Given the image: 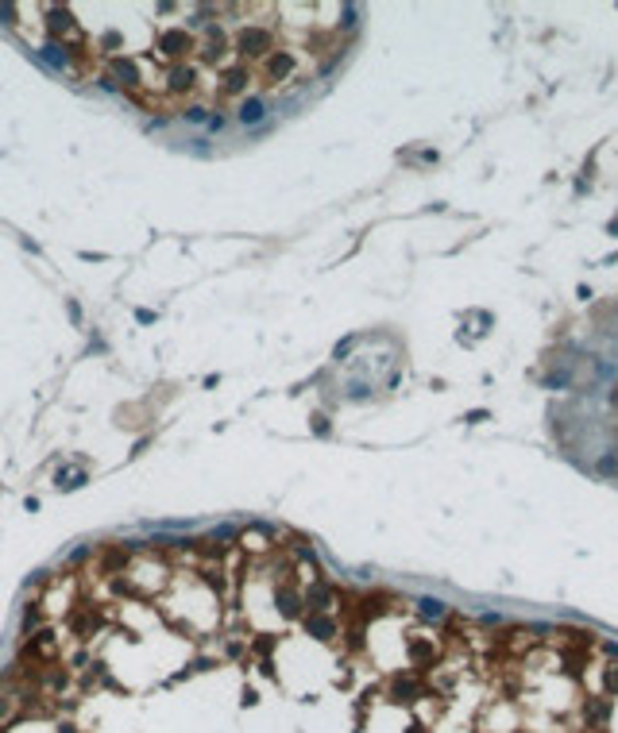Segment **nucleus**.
<instances>
[{
    "mask_svg": "<svg viewBox=\"0 0 618 733\" xmlns=\"http://www.w3.org/2000/svg\"><path fill=\"white\" fill-rule=\"evenodd\" d=\"M584 718H587V725H603L610 718V702H587Z\"/></svg>",
    "mask_w": 618,
    "mask_h": 733,
    "instance_id": "obj_1",
    "label": "nucleus"
},
{
    "mask_svg": "<svg viewBox=\"0 0 618 733\" xmlns=\"http://www.w3.org/2000/svg\"><path fill=\"white\" fill-rule=\"evenodd\" d=\"M263 109H267L263 100H248V105L240 109V120H243V124H255V120L263 116Z\"/></svg>",
    "mask_w": 618,
    "mask_h": 733,
    "instance_id": "obj_2",
    "label": "nucleus"
},
{
    "mask_svg": "<svg viewBox=\"0 0 618 733\" xmlns=\"http://www.w3.org/2000/svg\"><path fill=\"white\" fill-rule=\"evenodd\" d=\"M595 471H599V475H618V459H615V456H610V452H607V456H599V463H595Z\"/></svg>",
    "mask_w": 618,
    "mask_h": 733,
    "instance_id": "obj_3",
    "label": "nucleus"
},
{
    "mask_svg": "<svg viewBox=\"0 0 618 733\" xmlns=\"http://www.w3.org/2000/svg\"><path fill=\"white\" fill-rule=\"evenodd\" d=\"M568 378H572L568 371H560V375H552V378H549V386H568Z\"/></svg>",
    "mask_w": 618,
    "mask_h": 733,
    "instance_id": "obj_4",
    "label": "nucleus"
},
{
    "mask_svg": "<svg viewBox=\"0 0 618 733\" xmlns=\"http://www.w3.org/2000/svg\"><path fill=\"white\" fill-rule=\"evenodd\" d=\"M421 610H425V614H433V617H437V614H441V602L425 599V602H421Z\"/></svg>",
    "mask_w": 618,
    "mask_h": 733,
    "instance_id": "obj_5",
    "label": "nucleus"
},
{
    "mask_svg": "<svg viewBox=\"0 0 618 733\" xmlns=\"http://www.w3.org/2000/svg\"><path fill=\"white\" fill-rule=\"evenodd\" d=\"M607 687H610V691H618V668H610V672H607Z\"/></svg>",
    "mask_w": 618,
    "mask_h": 733,
    "instance_id": "obj_6",
    "label": "nucleus"
}]
</instances>
